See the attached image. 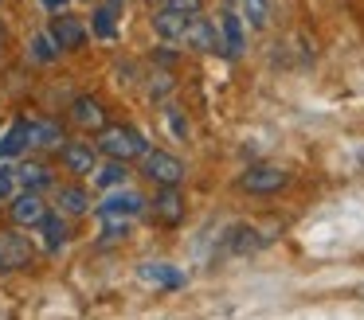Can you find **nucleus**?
<instances>
[{"label": "nucleus", "instance_id": "obj_1", "mask_svg": "<svg viewBox=\"0 0 364 320\" xmlns=\"http://www.w3.org/2000/svg\"><path fill=\"white\" fill-rule=\"evenodd\" d=\"M98 148H102V156H114V160H141L149 153V140L134 125H106V129H98Z\"/></svg>", "mask_w": 364, "mask_h": 320}, {"label": "nucleus", "instance_id": "obj_2", "mask_svg": "<svg viewBox=\"0 0 364 320\" xmlns=\"http://www.w3.org/2000/svg\"><path fill=\"white\" fill-rule=\"evenodd\" d=\"M145 207H149V203H145V195L129 192V187L122 184V187H110V195H106L95 211H98V219H137Z\"/></svg>", "mask_w": 364, "mask_h": 320}, {"label": "nucleus", "instance_id": "obj_3", "mask_svg": "<svg viewBox=\"0 0 364 320\" xmlns=\"http://www.w3.org/2000/svg\"><path fill=\"white\" fill-rule=\"evenodd\" d=\"M141 176H145V180H153L157 187H165V184H181V180H184V164L176 160L173 153H161V148L153 153V148H149V153L141 156Z\"/></svg>", "mask_w": 364, "mask_h": 320}, {"label": "nucleus", "instance_id": "obj_4", "mask_svg": "<svg viewBox=\"0 0 364 320\" xmlns=\"http://www.w3.org/2000/svg\"><path fill=\"white\" fill-rule=\"evenodd\" d=\"M290 184V176H286L282 168H274V164H255V168H247L243 176H239V187L251 195H274L282 192V187Z\"/></svg>", "mask_w": 364, "mask_h": 320}, {"label": "nucleus", "instance_id": "obj_5", "mask_svg": "<svg viewBox=\"0 0 364 320\" xmlns=\"http://www.w3.org/2000/svg\"><path fill=\"white\" fill-rule=\"evenodd\" d=\"M149 211H153V219L157 223H165V226H176L184 219V195H181V184H165L157 192V199L149 203Z\"/></svg>", "mask_w": 364, "mask_h": 320}, {"label": "nucleus", "instance_id": "obj_6", "mask_svg": "<svg viewBox=\"0 0 364 320\" xmlns=\"http://www.w3.org/2000/svg\"><path fill=\"white\" fill-rule=\"evenodd\" d=\"M184 43H188L192 51L215 55V51H220V28H215L212 20H204V16L192 12V16H188V28H184Z\"/></svg>", "mask_w": 364, "mask_h": 320}, {"label": "nucleus", "instance_id": "obj_7", "mask_svg": "<svg viewBox=\"0 0 364 320\" xmlns=\"http://www.w3.org/2000/svg\"><path fill=\"white\" fill-rule=\"evenodd\" d=\"M48 215H51L48 203H43L40 192H32V187H28L24 195H16V199H12V223H16V226H40Z\"/></svg>", "mask_w": 364, "mask_h": 320}, {"label": "nucleus", "instance_id": "obj_8", "mask_svg": "<svg viewBox=\"0 0 364 320\" xmlns=\"http://www.w3.org/2000/svg\"><path fill=\"white\" fill-rule=\"evenodd\" d=\"M51 39L59 43V51H79L82 43H87V28H82V20H75V16H55L51 20Z\"/></svg>", "mask_w": 364, "mask_h": 320}, {"label": "nucleus", "instance_id": "obj_9", "mask_svg": "<svg viewBox=\"0 0 364 320\" xmlns=\"http://www.w3.org/2000/svg\"><path fill=\"white\" fill-rule=\"evenodd\" d=\"M98 145H87V140H67L63 145V164L75 172V176H87V172L98 168Z\"/></svg>", "mask_w": 364, "mask_h": 320}, {"label": "nucleus", "instance_id": "obj_10", "mask_svg": "<svg viewBox=\"0 0 364 320\" xmlns=\"http://www.w3.org/2000/svg\"><path fill=\"white\" fill-rule=\"evenodd\" d=\"M188 16H192V12H184V8H176V4L157 8V12H153V31H157L161 39H184Z\"/></svg>", "mask_w": 364, "mask_h": 320}, {"label": "nucleus", "instance_id": "obj_11", "mask_svg": "<svg viewBox=\"0 0 364 320\" xmlns=\"http://www.w3.org/2000/svg\"><path fill=\"white\" fill-rule=\"evenodd\" d=\"M71 121L79 129H106V106L98 98H75L71 101Z\"/></svg>", "mask_w": 364, "mask_h": 320}, {"label": "nucleus", "instance_id": "obj_12", "mask_svg": "<svg viewBox=\"0 0 364 320\" xmlns=\"http://www.w3.org/2000/svg\"><path fill=\"white\" fill-rule=\"evenodd\" d=\"M243 47H247V39H243V20H239L235 12H223L220 16V51L223 55H243Z\"/></svg>", "mask_w": 364, "mask_h": 320}, {"label": "nucleus", "instance_id": "obj_13", "mask_svg": "<svg viewBox=\"0 0 364 320\" xmlns=\"http://www.w3.org/2000/svg\"><path fill=\"white\" fill-rule=\"evenodd\" d=\"M28 121V140H32L36 148H63V129H59L55 121H43V117H24Z\"/></svg>", "mask_w": 364, "mask_h": 320}, {"label": "nucleus", "instance_id": "obj_14", "mask_svg": "<svg viewBox=\"0 0 364 320\" xmlns=\"http://www.w3.org/2000/svg\"><path fill=\"white\" fill-rule=\"evenodd\" d=\"M0 254H4V265H9V270H20V265L32 262V246H28V238H20V234H0Z\"/></svg>", "mask_w": 364, "mask_h": 320}, {"label": "nucleus", "instance_id": "obj_15", "mask_svg": "<svg viewBox=\"0 0 364 320\" xmlns=\"http://www.w3.org/2000/svg\"><path fill=\"white\" fill-rule=\"evenodd\" d=\"M141 277L149 281V285H161V289H181L184 285V273L176 270V265H165V262L141 265Z\"/></svg>", "mask_w": 364, "mask_h": 320}, {"label": "nucleus", "instance_id": "obj_16", "mask_svg": "<svg viewBox=\"0 0 364 320\" xmlns=\"http://www.w3.org/2000/svg\"><path fill=\"white\" fill-rule=\"evenodd\" d=\"M129 176V160H114V156H106V164H98L95 168V187H122Z\"/></svg>", "mask_w": 364, "mask_h": 320}, {"label": "nucleus", "instance_id": "obj_17", "mask_svg": "<svg viewBox=\"0 0 364 320\" xmlns=\"http://www.w3.org/2000/svg\"><path fill=\"white\" fill-rule=\"evenodd\" d=\"M40 234H43V246H48V254H59V250L67 246V238H71V234H67V226H63V211L43 219V223H40Z\"/></svg>", "mask_w": 364, "mask_h": 320}, {"label": "nucleus", "instance_id": "obj_18", "mask_svg": "<svg viewBox=\"0 0 364 320\" xmlns=\"http://www.w3.org/2000/svg\"><path fill=\"white\" fill-rule=\"evenodd\" d=\"M55 207L67 211V215H87L90 211V195L82 187H59L55 192Z\"/></svg>", "mask_w": 364, "mask_h": 320}, {"label": "nucleus", "instance_id": "obj_19", "mask_svg": "<svg viewBox=\"0 0 364 320\" xmlns=\"http://www.w3.org/2000/svg\"><path fill=\"white\" fill-rule=\"evenodd\" d=\"M16 176H20V184L32 187V192L51 187V168H48V164H40V160H24V164L16 168Z\"/></svg>", "mask_w": 364, "mask_h": 320}, {"label": "nucleus", "instance_id": "obj_20", "mask_svg": "<svg viewBox=\"0 0 364 320\" xmlns=\"http://www.w3.org/2000/svg\"><path fill=\"white\" fill-rule=\"evenodd\" d=\"M28 55H32V62H55L59 59V43L51 39V31H40V35H32V43H28Z\"/></svg>", "mask_w": 364, "mask_h": 320}, {"label": "nucleus", "instance_id": "obj_21", "mask_svg": "<svg viewBox=\"0 0 364 320\" xmlns=\"http://www.w3.org/2000/svg\"><path fill=\"white\" fill-rule=\"evenodd\" d=\"M28 145H32V140H28V121L20 117V121L0 137V156H16V153H24Z\"/></svg>", "mask_w": 364, "mask_h": 320}, {"label": "nucleus", "instance_id": "obj_22", "mask_svg": "<svg viewBox=\"0 0 364 320\" xmlns=\"http://www.w3.org/2000/svg\"><path fill=\"white\" fill-rule=\"evenodd\" d=\"M114 16H118V4H102V8H95V35L98 39H114L118 35V23H114Z\"/></svg>", "mask_w": 364, "mask_h": 320}, {"label": "nucleus", "instance_id": "obj_23", "mask_svg": "<svg viewBox=\"0 0 364 320\" xmlns=\"http://www.w3.org/2000/svg\"><path fill=\"white\" fill-rule=\"evenodd\" d=\"M239 4H243V16L251 28H267V16H270L267 0H239Z\"/></svg>", "mask_w": 364, "mask_h": 320}, {"label": "nucleus", "instance_id": "obj_24", "mask_svg": "<svg viewBox=\"0 0 364 320\" xmlns=\"http://www.w3.org/2000/svg\"><path fill=\"white\" fill-rule=\"evenodd\" d=\"M102 223H106V231H102L106 242H118L122 234H129V219H102Z\"/></svg>", "mask_w": 364, "mask_h": 320}, {"label": "nucleus", "instance_id": "obj_25", "mask_svg": "<svg viewBox=\"0 0 364 320\" xmlns=\"http://www.w3.org/2000/svg\"><path fill=\"white\" fill-rule=\"evenodd\" d=\"M20 184V176H16V168H9V164H0V199H9L12 195V187Z\"/></svg>", "mask_w": 364, "mask_h": 320}, {"label": "nucleus", "instance_id": "obj_26", "mask_svg": "<svg viewBox=\"0 0 364 320\" xmlns=\"http://www.w3.org/2000/svg\"><path fill=\"white\" fill-rule=\"evenodd\" d=\"M168 4H176V8H184V12H196L204 0H168Z\"/></svg>", "mask_w": 364, "mask_h": 320}, {"label": "nucleus", "instance_id": "obj_27", "mask_svg": "<svg viewBox=\"0 0 364 320\" xmlns=\"http://www.w3.org/2000/svg\"><path fill=\"white\" fill-rule=\"evenodd\" d=\"M43 4H48V8H51V12H59V8H63V4H67V0H43Z\"/></svg>", "mask_w": 364, "mask_h": 320}, {"label": "nucleus", "instance_id": "obj_28", "mask_svg": "<svg viewBox=\"0 0 364 320\" xmlns=\"http://www.w3.org/2000/svg\"><path fill=\"white\" fill-rule=\"evenodd\" d=\"M0 273H9V265H4V254H0Z\"/></svg>", "mask_w": 364, "mask_h": 320}, {"label": "nucleus", "instance_id": "obj_29", "mask_svg": "<svg viewBox=\"0 0 364 320\" xmlns=\"http://www.w3.org/2000/svg\"><path fill=\"white\" fill-rule=\"evenodd\" d=\"M0 55H4V28H0Z\"/></svg>", "mask_w": 364, "mask_h": 320}, {"label": "nucleus", "instance_id": "obj_30", "mask_svg": "<svg viewBox=\"0 0 364 320\" xmlns=\"http://www.w3.org/2000/svg\"><path fill=\"white\" fill-rule=\"evenodd\" d=\"M110 4H122V0H110Z\"/></svg>", "mask_w": 364, "mask_h": 320}, {"label": "nucleus", "instance_id": "obj_31", "mask_svg": "<svg viewBox=\"0 0 364 320\" xmlns=\"http://www.w3.org/2000/svg\"><path fill=\"white\" fill-rule=\"evenodd\" d=\"M149 4H157V0H149Z\"/></svg>", "mask_w": 364, "mask_h": 320}]
</instances>
